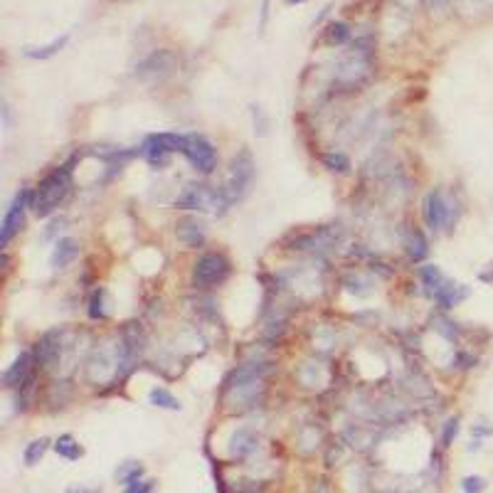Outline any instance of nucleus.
I'll return each instance as SVG.
<instances>
[{"label": "nucleus", "instance_id": "f257e3e1", "mask_svg": "<svg viewBox=\"0 0 493 493\" xmlns=\"http://www.w3.org/2000/svg\"><path fill=\"white\" fill-rule=\"evenodd\" d=\"M272 372V363H247L227 375L222 397L227 402H235L237 410H249L262 400L264 380Z\"/></svg>", "mask_w": 493, "mask_h": 493}, {"label": "nucleus", "instance_id": "f03ea898", "mask_svg": "<svg viewBox=\"0 0 493 493\" xmlns=\"http://www.w3.org/2000/svg\"><path fill=\"white\" fill-rule=\"evenodd\" d=\"M74 161H67L62 166H57L52 173L42 178L35 185V190H30V210L44 220L59 207V202L67 197L69 188H72V173H74Z\"/></svg>", "mask_w": 493, "mask_h": 493}, {"label": "nucleus", "instance_id": "7ed1b4c3", "mask_svg": "<svg viewBox=\"0 0 493 493\" xmlns=\"http://www.w3.org/2000/svg\"><path fill=\"white\" fill-rule=\"evenodd\" d=\"M370 72H372V39L363 37L355 39L351 52L338 62L336 82L346 89H355L370 77Z\"/></svg>", "mask_w": 493, "mask_h": 493}, {"label": "nucleus", "instance_id": "20e7f679", "mask_svg": "<svg viewBox=\"0 0 493 493\" xmlns=\"http://www.w3.org/2000/svg\"><path fill=\"white\" fill-rule=\"evenodd\" d=\"M230 272H232V264L225 254L205 252L195 264H193L190 281L195 288L205 291V288H215V286H220V284H225L227 276H230Z\"/></svg>", "mask_w": 493, "mask_h": 493}, {"label": "nucleus", "instance_id": "39448f33", "mask_svg": "<svg viewBox=\"0 0 493 493\" xmlns=\"http://www.w3.org/2000/svg\"><path fill=\"white\" fill-rule=\"evenodd\" d=\"M188 136L185 133H151L143 141V146L138 148V156H143L153 168L168 166L173 153L185 151Z\"/></svg>", "mask_w": 493, "mask_h": 493}, {"label": "nucleus", "instance_id": "423d86ee", "mask_svg": "<svg viewBox=\"0 0 493 493\" xmlns=\"http://www.w3.org/2000/svg\"><path fill=\"white\" fill-rule=\"evenodd\" d=\"M254 171H257V166H254L252 151H249V148H242V151L232 158L230 173H227V183L222 185L232 202L242 200L249 193V188H252V183H254Z\"/></svg>", "mask_w": 493, "mask_h": 493}, {"label": "nucleus", "instance_id": "0eeeda50", "mask_svg": "<svg viewBox=\"0 0 493 493\" xmlns=\"http://www.w3.org/2000/svg\"><path fill=\"white\" fill-rule=\"evenodd\" d=\"M178 69V57L173 49L161 47L153 49L148 57H143L141 62L136 64V77L143 79V82H161V79L171 77Z\"/></svg>", "mask_w": 493, "mask_h": 493}, {"label": "nucleus", "instance_id": "6e6552de", "mask_svg": "<svg viewBox=\"0 0 493 493\" xmlns=\"http://www.w3.org/2000/svg\"><path fill=\"white\" fill-rule=\"evenodd\" d=\"M30 210V190L23 188V190L15 193L13 202H10L8 212L3 217V227H0V249H8L10 242L15 240V235H20V230L25 227V215Z\"/></svg>", "mask_w": 493, "mask_h": 493}, {"label": "nucleus", "instance_id": "1a4fd4ad", "mask_svg": "<svg viewBox=\"0 0 493 493\" xmlns=\"http://www.w3.org/2000/svg\"><path fill=\"white\" fill-rule=\"evenodd\" d=\"M183 156L188 158L193 168L202 176H210L217 168V148L207 141L205 136H197V133H188V143Z\"/></svg>", "mask_w": 493, "mask_h": 493}, {"label": "nucleus", "instance_id": "9d476101", "mask_svg": "<svg viewBox=\"0 0 493 493\" xmlns=\"http://www.w3.org/2000/svg\"><path fill=\"white\" fill-rule=\"evenodd\" d=\"M422 217H425V225L430 227L432 232H442L451 222V207L439 188H434V190H430L425 195Z\"/></svg>", "mask_w": 493, "mask_h": 493}, {"label": "nucleus", "instance_id": "9b49d317", "mask_svg": "<svg viewBox=\"0 0 493 493\" xmlns=\"http://www.w3.org/2000/svg\"><path fill=\"white\" fill-rule=\"evenodd\" d=\"M64 351V331L62 328H52V331L42 333V338L35 346V360L42 370H52L59 365Z\"/></svg>", "mask_w": 493, "mask_h": 493}, {"label": "nucleus", "instance_id": "f8f14e48", "mask_svg": "<svg viewBox=\"0 0 493 493\" xmlns=\"http://www.w3.org/2000/svg\"><path fill=\"white\" fill-rule=\"evenodd\" d=\"M37 367V360H35L32 351H20L18 358L10 363V367L3 372V387L5 390H18L25 380L30 377V372Z\"/></svg>", "mask_w": 493, "mask_h": 493}, {"label": "nucleus", "instance_id": "ddd939ff", "mask_svg": "<svg viewBox=\"0 0 493 493\" xmlns=\"http://www.w3.org/2000/svg\"><path fill=\"white\" fill-rule=\"evenodd\" d=\"M343 237V230L338 227H318L311 232H301V235L293 240V249L303 252V249H326L333 247Z\"/></svg>", "mask_w": 493, "mask_h": 493}, {"label": "nucleus", "instance_id": "4468645a", "mask_svg": "<svg viewBox=\"0 0 493 493\" xmlns=\"http://www.w3.org/2000/svg\"><path fill=\"white\" fill-rule=\"evenodd\" d=\"M259 446V434L249 427H240L230 439V456L235 461H245L257 451Z\"/></svg>", "mask_w": 493, "mask_h": 493}, {"label": "nucleus", "instance_id": "2eb2a0df", "mask_svg": "<svg viewBox=\"0 0 493 493\" xmlns=\"http://www.w3.org/2000/svg\"><path fill=\"white\" fill-rule=\"evenodd\" d=\"M79 252H82V247H79V242L74 240V237H62V240L54 242V249H52V254H49V267H52L54 272L67 269L69 264L79 257Z\"/></svg>", "mask_w": 493, "mask_h": 493}, {"label": "nucleus", "instance_id": "dca6fc26", "mask_svg": "<svg viewBox=\"0 0 493 493\" xmlns=\"http://www.w3.org/2000/svg\"><path fill=\"white\" fill-rule=\"evenodd\" d=\"M176 237L190 249H197L205 245V230H202V225L195 217H183L176 225Z\"/></svg>", "mask_w": 493, "mask_h": 493}, {"label": "nucleus", "instance_id": "f3484780", "mask_svg": "<svg viewBox=\"0 0 493 493\" xmlns=\"http://www.w3.org/2000/svg\"><path fill=\"white\" fill-rule=\"evenodd\" d=\"M466 296H469V291H466L461 284H454V281H449V279H446V281L439 286V291L434 293V301L439 303L444 311H449V308L459 306Z\"/></svg>", "mask_w": 493, "mask_h": 493}, {"label": "nucleus", "instance_id": "a211bd4d", "mask_svg": "<svg viewBox=\"0 0 493 493\" xmlns=\"http://www.w3.org/2000/svg\"><path fill=\"white\" fill-rule=\"evenodd\" d=\"M67 42H69V35H59V37H54L52 42H47V44H42V47H23V54L28 59H49V57H54L57 52H62L64 47H67Z\"/></svg>", "mask_w": 493, "mask_h": 493}, {"label": "nucleus", "instance_id": "6ab92c4d", "mask_svg": "<svg viewBox=\"0 0 493 493\" xmlns=\"http://www.w3.org/2000/svg\"><path fill=\"white\" fill-rule=\"evenodd\" d=\"M427 254H430V240L425 237V232L415 227V230H410V235H407V257L415 264H420L427 259Z\"/></svg>", "mask_w": 493, "mask_h": 493}, {"label": "nucleus", "instance_id": "aec40b11", "mask_svg": "<svg viewBox=\"0 0 493 493\" xmlns=\"http://www.w3.org/2000/svg\"><path fill=\"white\" fill-rule=\"evenodd\" d=\"M52 449L57 451L62 459H67V461H77V459H82L84 456V449H82V444H79L77 439H74L72 434H62L57 442L52 444Z\"/></svg>", "mask_w": 493, "mask_h": 493}, {"label": "nucleus", "instance_id": "412c9836", "mask_svg": "<svg viewBox=\"0 0 493 493\" xmlns=\"http://www.w3.org/2000/svg\"><path fill=\"white\" fill-rule=\"evenodd\" d=\"M52 446V442L47 439V437H39V439H32L28 446H25V451H23V461H25V466H35V464H39L42 461V456L47 454V449Z\"/></svg>", "mask_w": 493, "mask_h": 493}, {"label": "nucleus", "instance_id": "4be33fe9", "mask_svg": "<svg viewBox=\"0 0 493 493\" xmlns=\"http://www.w3.org/2000/svg\"><path fill=\"white\" fill-rule=\"evenodd\" d=\"M148 402H151L153 407H161V410H171V412L181 410L178 397L173 395V392H168L166 387H153V390L148 392Z\"/></svg>", "mask_w": 493, "mask_h": 493}, {"label": "nucleus", "instance_id": "5701e85b", "mask_svg": "<svg viewBox=\"0 0 493 493\" xmlns=\"http://www.w3.org/2000/svg\"><path fill=\"white\" fill-rule=\"evenodd\" d=\"M143 474H146V469L141 466V461H123L116 469V481L121 486H128L133 481H141Z\"/></svg>", "mask_w": 493, "mask_h": 493}, {"label": "nucleus", "instance_id": "b1692460", "mask_svg": "<svg viewBox=\"0 0 493 493\" xmlns=\"http://www.w3.org/2000/svg\"><path fill=\"white\" fill-rule=\"evenodd\" d=\"M420 279H422V284L432 291V296H434V293L439 291L442 284L446 281V276L442 274V269L437 267V264H425V267H420Z\"/></svg>", "mask_w": 493, "mask_h": 493}, {"label": "nucleus", "instance_id": "393cba45", "mask_svg": "<svg viewBox=\"0 0 493 493\" xmlns=\"http://www.w3.org/2000/svg\"><path fill=\"white\" fill-rule=\"evenodd\" d=\"M321 163H323V168H328L331 173H338V176L351 171V158L341 151H326L321 156Z\"/></svg>", "mask_w": 493, "mask_h": 493}, {"label": "nucleus", "instance_id": "a878e982", "mask_svg": "<svg viewBox=\"0 0 493 493\" xmlns=\"http://www.w3.org/2000/svg\"><path fill=\"white\" fill-rule=\"evenodd\" d=\"M343 286H346V291H351L353 296H367V293L372 291V284L367 281L365 276H360V274H355V272H348L346 276H343Z\"/></svg>", "mask_w": 493, "mask_h": 493}, {"label": "nucleus", "instance_id": "bb28decb", "mask_svg": "<svg viewBox=\"0 0 493 493\" xmlns=\"http://www.w3.org/2000/svg\"><path fill=\"white\" fill-rule=\"evenodd\" d=\"M323 39H326V44H331V47H338V44H346L348 39H351V28H348L346 23H338V20H336V23H328Z\"/></svg>", "mask_w": 493, "mask_h": 493}, {"label": "nucleus", "instance_id": "cd10ccee", "mask_svg": "<svg viewBox=\"0 0 493 493\" xmlns=\"http://www.w3.org/2000/svg\"><path fill=\"white\" fill-rule=\"evenodd\" d=\"M104 296L106 291L104 288H94L92 296H89V306H87V313L92 321H104L106 318V308H104Z\"/></svg>", "mask_w": 493, "mask_h": 493}, {"label": "nucleus", "instance_id": "c85d7f7f", "mask_svg": "<svg viewBox=\"0 0 493 493\" xmlns=\"http://www.w3.org/2000/svg\"><path fill=\"white\" fill-rule=\"evenodd\" d=\"M249 114H252L254 133H257L259 138L267 136V133H269V116L264 114V109L257 106V104H252V106H249Z\"/></svg>", "mask_w": 493, "mask_h": 493}, {"label": "nucleus", "instance_id": "c756f323", "mask_svg": "<svg viewBox=\"0 0 493 493\" xmlns=\"http://www.w3.org/2000/svg\"><path fill=\"white\" fill-rule=\"evenodd\" d=\"M459 437V417H451V420L444 422V427H442V446H451L454 444V439Z\"/></svg>", "mask_w": 493, "mask_h": 493}, {"label": "nucleus", "instance_id": "7c9ffc66", "mask_svg": "<svg viewBox=\"0 0 493 493\" xmlns=\"http://www.w3.org/2000/svg\"><path fill=\"white\" fill-rule=\"evenodd\" d=\"M461 491L464 493H484L486 481L481 479V476H464V479H461Z\"/></svg>", "mask_w": 493, "mask_h": 493}, {"label": "nucleus", "instance_id": "2f4dec72", "mask_svg": "<svg viewBox=\"0 0 493 493\" xmlns=\"http://www.w3.org/2000/svg\"><path fill=\"white\" fill-rule=\"evenodd\" d=\"M156 491V481L151 479H141V481H133V484L123 486V493H153Z\"/></svg>", "mask_w": 493, "mask_h": 493}, {"label": "nucleus", "instance_id": "473e14b6", "mask_svg": "<svg viewBox=\"0 0 493 493\" xmlns=\"http://www.w3.org/2000/svg\"><path fill=\"white\" fill-rule=\"evenodd\" d=\"M437 331H439V333H444V336L449 338V341H454V338H456V323H451V321H444V318H442V321H439V326H437Z\"/></svg>", "mask_w": 493, "mask_h": 493}, {"label": "nucleus", "instance_id": "72a5a7b5", "mask_svg": "<svg viewBox=\"0 0 493 493\" xmlns=\"http://www.w3.org/2000/svg\"><path fill=\"white\" fill-rule=\"evenodd\" d=\"M267 18H269V0H262V18H259V30L267 28Z\"/></svg>", "mask_w": 493, "mask_h": 493}, {"label": "nucleus", "instance_id": "f704fd0d", "mask_svg": "<svg viewBox=\"0 0 493 493\" xmlns=\"http://www.w3.org/2000/svg\"><path fill=\"white\" fill-rule=\"evenodd\" d=\"M425 5H427V8L432 10V13H434V10H442V8H446V5H449V0H425Z\"/></svg>", "mask_w": 493, "mask_h": 493}, {"label": "nucleus", "instance_id": "c9c22d12", "mask_svg": "<svg viewBox=\"0 0 493 493\" xmlns=\"http://www.w3.org/2000/svg\"><path fill=\"white\" fill-rule=\"evenodd\" d=\"M67 493H92V491H89L87 486H69Z\"/></svg>", "mask_w": 493, "mask_h": 493}, {"label": "nucleus", "instance_id": "e433bc0d", "mask_svg": "<svg viewBox=\"0 0 493 493\" xmlns=\"http://www.w3.org/2000/svg\"><path fill=\"white\" fill-rule=\"evenodd\" d=\"M286 3H291V5H298V3H303V0H286Z\"/></svg>", "mask_w": 493, "mask_h": 493}]
</instances>
